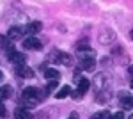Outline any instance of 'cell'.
Here are the masks:
<instances>
[{
    "instance_id": "cell-21",
    "label": "cell",
    "mask_w": 133,
    "mask_h": 119,
    "mask_svg": "<svg viewBox=\"0 0 133 119\" xmlns=\"http://www.w3.org/2000/svg\"><path fill=\"white\" fill-rule=\"evenodd\" d=\"M69 94H71V96H73V99H80V98H82V96H83V94H82V92H80V91H73V92H69Z\"/></svg>"
},
{
    "instance_id": "cell-3",
    "label": "cell",
    "mask_w": 133,
    "mask_h": 119,
    "mask_svg": "<svg viewBox=\"0 0 133 119\" xmlns=\"http://www.w3.org/2000/svg\"><path fill=\"white\" fill-rule=\"evenodd\" d=\"M80 68H82L83 71H94V68H96V60H94V57H89V55L80 57Z\"/></svg>"
},
{
    "instance_id": "cell-9",
    "label": "cell",
    "mask_w": 133,
    "mask_h": 119,
    "mask_svg": "<svg viewBox=\"0 0 133 119\" xmlns=\"http://www.w3.org/2000/svg\"><path fill=\"white\" fill-rule=\"evenodd\" d=\"M25 29V32L29 34V36H36L37 32H41V29H43V23L41 21H30L27 27H23Z\"/></svg>"
},
{
    "instance_id": "cell-13",
    "label": "cell",
    "mask_w": 133,
    "mask_h": 119,
    "mask_svg": "<svg viewBox=\"0 0 133 119\" xmlns=\"http://www.w3.org/2000/svg\"><path fill=\"white\" fill-rule=\"evenodd\" d=\"M14 117L16 119H32V116L25 109H16L14 110Z\"/></svg>"
},
{
    "instance_id": "cell-2",
    "label": "cell",
    "mask_w": 133,
    "mask_h": 119,
    "mask_svg": "<svg viewBox=\"0 0 133 119\" xmlns=\"http://www.w3.org/2000/svg\"><path fill=\"white\" fill-rule=\"evenodd\" d=\"M115 32H114L112 29H103L101 32H99V36H98V39H99V43L101 45H105V46H108V45H112V43H115Z\"/></svg>"
},
{
    "instance_id": "cell-7",
    "label": "cell",
    "mask_w": 133,
    "mask_h": 119,
    "mask_svg": "<svg viewBox=\"0 0 133 119\" xmlns=\"http://www.w3.org/2000/svg\"><path fill=\"white\" fill-rule=\"evenodd\" d=\"M16 75L21 77V78H32L34 77V71L29 66H25V64H18L16 66Z\"/></svg>"
},
{
    "instance_id": "cell-4",
    "label": "cell",
    "mask_w": 133,
    "mask_h": 119,
    "mask_svg": "<svg viewBox=\"0 0 133 119\" xmlns=\"http://www.w3.org/2000/svg\"><path fill=\"white\" fill-rule=\"evenodd\" d=\"M23 46L27 50H41L43 48V43L37 37H34V36H29L27 39L23 41Z\"/></svg>"
},
{
    "instance_id": "cell-8",
    "label": "cell",
    "mask_w": 133,
    "mask_h": 119,
    "mask_svg": "<svg viewBox=\"0 0 133 119\" xmlns=\"http://www.w3.org/2000/svg\"><path fill=\"white\" fill-rule=\"evenodd\" d=\"M23 34H25V29H23V27H11L9 32H7V39L16 41V39H20Z\"/></svg>"
},
{
    "instance_id": "cell-15",
    "label": "cell",
    "mask_w": 133,
    "mask_h": 119,
    "mask_svg": "<svg viewBox=\"0 0 133 119\" xmlns=\"http://www.w3.org/2000/svg\"><path fill=\"white\" fill-rule=\"evenodd\" d=\"M121 107H123V109H133V98L124 94L123 99H121Z\"/></svg>"
},
{
    "instance_id": "cell-17",
    "label": "cell",
    "mask_w": 133,
    "mask_h": 119,
    "mask_svg": "<svg viewBox=\"0 0 133 119\" xmlns=\"http://www.w3.org/2000/svg\"><path fill=\"white\" fill-rule=\"evenodd\" d=\"M69 92H71V89H69L68 85H64L62 89H59V92H57V98H59V99L66 98V96H69Z\"/></svg>"
},
{
    "instance_id": "cell-22",
    "label": "cell",
    "mask_w": 133,
    "mask_h": 119,
    "mask_svg": "<svg viewBox=\"0 0 133 119\" xmlns=\"http://www.w3.org/2000/svg\"><path fill=\"white\" fill-rule=\"evenodd\" d=\"M5 114H7V110L4 107V103H0V117H5Z\"/></svg>"
},
{
    "instance_id": "cell-18",
    "label": "cell",
    "mask_w": 133,
    "mask_h": 119,
    "mask_svg": "<svg viewBox=\"0 0 133 119\" xmlns=\"http://www.w3.org/2000/svg\"><path fill=\"white\" fill-rule=\"evenodd\" d=\"M0 48L4 50V48H11V45H9V39L7 37H4V36H0Z\"/></svg>"
},
{
    "instance_id": "cell-1",
    "label": "cell",
    "mask_w": 133,
    "mask_h": 119,
    "mask_svg": "<svg viewBox=\"0 0 133 119\" xmlns=\"http://www.w3.org/2000/svg\"><path fill=\"white\" fill-rule=\"evenodd\" d=\"M110 75L108 73H99V75H96V78H94V85H96V91H103V89H108V85H110Z\"/></svg>"
},
{
    "instance_id": "cell-24",
    "label": "cell",
    "mask_w": 133,
    "mask_h": 119,
    "mask_svg": "<svg viewBox=\"0 0 133 119\" xmlns=\"http://www.w3.org/2000/svg\"><path fill=\"white\" fill-rule=\"evenodd\" d=\"M69 119H78V114H76V112H73L71 116H69Z\"/></svg>"
},
{
    "instance_id": "cell-10",
    "label": "cell",
    "mask_w": 133,
    "mask_h": 119,
    "mask_svg": "<svg viewBox=\"0 0 133 119\" xmlns=\"http://www.w3.org/2000/svg\"><path fill=\"white\" fill-rule=\"evenodd\" d=\"M110 98H112L110 89H103V91H98V92H96V101H98V103H108Z\"/></svg>"
},
{
    "instance_id": "cell-28",
    "label": "cell",
    "mask_w": 133,
    "mask_h": 119,
    "mask_svg": "<svg viewBox=\"0 0 133 119\" xmlns=\"http://www.w3.org/2000/svg\"><path fill=\"white\" fill-rule=\"evenodd\" d=\"M0 80H2V71H0Z\"/></svg>"
},
{
    "instance_id": "cell-30",
    "label": "cell",
    "mask_w": 133,
    "mask_h": 119,
    "mask_svg": "<svg viewBox=\"0 0 133 119\" xmlns=\"http://www.w3.org/2000/svg\"><path fill=\"white\" fill-rule=\"evenodd\" d=\"M131 87H133V80H131Z\"/></svg>"
},
{
    "instance_id": "cell-23",
    "label": "cell",
    "mask_w": 133,
    "mask_h": 119,
    "mask_svg": "<svg viewBox=\"0 0 133 119\" xmlns=\"http://www.w3.org/2000/svg\"><path fill=\"white\" fill-rule=\"evenodd\" d=\"M112 119H124V114L123 112H117V114H114Z\"/></svg>"
},
{
    "instance_id": "cell-11",
    "label": "cell",
    "mask_w": 133,
    "mask_h": 119,
    "mask_svg": "<svg viewBox=\"0 0 133 119\" xmlns=\"http://www.w3.org/2000/svg\"><path fill=\"white\" fill-rule=\"evenodd\" d=\"M89 87H91V82L87 78H78V89L76 91H80L82 94H85V92L89 91Z\"/></svg>"
},
{
    "instance_id": "cell-29",
    "label": "cell",
    "mask_w": 133,
    "mask_h": 119,
    "mask_svg": "<svg viewBox=\"0 0 133 119\" xmlns=\"http://www.w3.org/2000/svg\"><path fill=\"white\" fill-rule=\"evenodd\" d=\"M130 119H133V114H131V116H130Z\"/></svg>"
},
{
    "instance_id": "cell-27",
    "label": "cell",
    "mask_w": 133,
    "mask_h": 119,
    "mask_svg": "<svg viewBox=\"0 0 133 119\" xmlns=\"http://www.w3.org/2000/svg\"><path fill=\"white\" fill-rule=\"evenodd\" d=\"M105 119H112V116H107V117H105Z\"/></svg>"
},
{
    "instance_id": "cell-25",
    "label": "cell",
    "mask_w": 133,
    "mask_h": 119,
    "mask_svg": "<svg viewBox=\"0 0 133 119\" xmlns=\"http://www.w3.org/2000/svg\"><path fill=\"white\" fill-rule=\"evenodd\" d=\"M130 37H131V39H133V29L130 30Z\"/></svg>"
},
{
    "instance_id": "cell-16",
    "label": "cell",
    "mask_w": 133,
    "mask_h": 119,
    "mask_svg": "<svg viewBox=\"0 0 133 119\" xmlns=\"http://www.w3.org/2000/svg\"><path fill=\"white\" fill-rule=\"evenodd\" d=\"M75 48H76V50H82V52H91V45H89L85 39H82V41H78V43L75 45Z\"/></svg>"
},
{
    "instance_id": "cell-5",
    "label": "cell",
    "mask_w": 133,
    "mask_h": 119,
    "mask_svg": "<svg viewBox=\"0 0 133 119\" xmlns=\"http://www.w3.org/2000/svg\"><path fill=\"white\" fill-rule=\"evenodd\" d=\"M55 62H59V64H62V66H71L73 64V57L68 53V52H57Z\"/></svg>"
},
{
    "instance_id": "cell-26",
    "label": "cell",
    "mask_w": 133,
    "mask_h": 119,
    "mask_svg": "<svg viewBox=\"0 0 133 119\" xmlns=\"http://www.w3.org/2000/svg\"><path fill=\"white\" fill-rule=\"evenodd\" d=\"M130 75H133V66H131V68H130Z\"/></svg>"
},
{
    "instance_id": "cell-19",
    "label": "cell",
    "mask_w": 133,
    "mask_h": 119,
    "mask_svg": "<svg viewBox=\"0 0 133 119\" xmlns=\"http://www.w3.org/2000/svg\"><path fill=\"white\" fill-rule=\"evenodd\" d=\"M107 116H110V112H107V110H103V112H98V114H94L91 119H105Z\"/></svg>"
},
{
    "instance_id": "cell-20",
    "label": "cell",
    "mask_w": 133,
    "mask_h": 119,
    "mask_svg": "<svg viewBox=\"0 0 133 119\" xmlns=\"http://www.w3.org/2000/svg\"><path fill=\"white\" fill-rule=\"evenodd\" d=\"M55 87H57V80H50V84H48V87H46V92L50 94V92L55 89Z\"/></svg>"
},
{
    "instance_id": "cell-14",
    "label": "cell",
    "mask_w": 133,
    "mask_h": 119,
    "mask_svg": "<svg viewBox=\"0 0 133 119\" xmlns=\"http://www.w3.org/2000/svg\"><path fill=\"white\" fill-rule=\"evenodd\" d=\"M11 94H12V89H11L9 85H2V87H0V99L11 98Z\"/></svg>"
},
{
    "instance_id": "cell-12",
    "label": "cell",
    "mask_w": 133,
    "mask_h": 119,
    "mask_svg": "<svg viewBox=\"0 0 133 119\" xmlns=\"http://www.w3.org/2000/svg\"><path fill=\"white\" fill-rule=\"evenodd\" d=\"M44 77L48 80H59V77H61V71H57L55 68H48V70L44 71Z\"/></svg>"
},
{
    "instance_id": "cell-6",
    "label": "cell",
    "mask_w": 133,
    "mask_h": 119,
    "mask_svg": "<svg viewBox=\"0 0 133 119\" xmlns=\"http://www.w3.org/2000/svg\"><path fill=\"white\" fill-rule=\"evenodd\" d=\"M9 60H11V62H14L16 66H18V64H25V53L9 48Z\"/></svg>"
}]
</instances>
